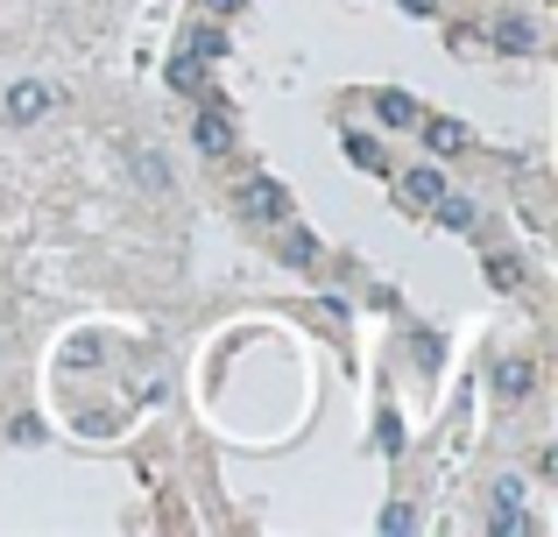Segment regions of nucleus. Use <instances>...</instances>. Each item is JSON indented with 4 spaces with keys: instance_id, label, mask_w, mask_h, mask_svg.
<instances>
[{
    "instance_id": "nucleus-18",
    "label": "nucleus",
    "mask_w": 558,
    "mask_h": 537,
    "mask_svg": "<svg viewBox=\"0 0 558 537\" xmlns=\"http://www.w3.org/2000/svg\"><path fill=\"white\" fill-rule=\"evenodd\" d=\"M381 530H396V537H403V530H417V516H410L403 502H389V510H381Z\"/></svg>"
},
{
    "instance_id": "nucleus-8",
    "label": "nucleus",
    "mask_w": 558,
    "mask_h": 537,
    "mask_svg": "<svg viewBox=\"0 0 558 537\" xmlns=\"http://www.w3.org/2000/svg\"><path fill=\"white\" fill-rule=\"evenodd\" d=\"M417 135H424V149H432V156H460L466 142H474V135H466L460 121H446V113H432V121L417 113Z\"/></svg>"
},
{
    "instance_id": "nucleus-4",
    "label": "nucleus",
    "mask_w": 558,
    "mask_h": 537,
    "mask_svg": "<svg viewBox=\"0 0 558 537\" xmlns=\"http://www.w3.org/2000/svg\"><path fill=\"white\" fill-rule=\"evenodd\" d=\"M488 50H502V57H531V50H537V22H531V14H495Z\"/></svg>"
},
{
    "instance_id": "nucleus-10",
    "label": "nucleus",
    "mask_w": 558,
    "mask_h": 537,
    "mask_svg": "<svg viewBox=\"0 0 558 537\" xmlns=\"http://www.w3.org/2000/svg\"><path fill=\"white\" fill-rule=\"evenodd\" d=\"M531 382H537V368H531V361H523V354L495 361V389H502L509 403H523V396H531Z\"/></svg>"
},
{
    "instance_id": "nucleus-16",
    "label": "nucleus",
    "mask_w": 558,
    "mask_h": 537,
    "mask_svg": "<svg viewBox=\"0 0 558 537\" xmlns=\"http://www.w3.org/2000/svg\"><path fill=\"white\" fill-rule=\"evenodd\" d=\"M347 156H354L361 170H389V163H381V142H375V135H347Z\"/></svg>"
},
{
    "instance_id": "nucleus-5",
    "label": "nucleus",
    "mask_w": 558,
    "mask_h": 537,
    "mask_svg": "<svg viewBox=\"0 0 558 537\" xmlns=\"http://www.w3.org/2000/svg\"><path fill=\"white\" fill-rule=\"evenodd\" d=\"M488 530H495V537H502V530H531V516H523V481H517V474H502V481H495Z\"/></svg>"
},
{
    "instance_id": "nucleus-9",
    "label": "nucleus",
    "mask_w": 558,
    "mask_h": 537,
    "mask_svg": "<svg viewBox=\"0 0 558 537\" xmlns=\"http://www.w3.org/2000/svg\"><path fill=\"white\" fill-rule=\"evenodd\" d=\"M432 220L446 227V234H474V198H460V192H438V206H432Z\"/></svg>"
},
{
    "instance_id": "nucleus-6",
    "label": "nucleus",
    "mask_w": 558,
    "mask_h": 537,
    "mask_svg": "<svg viewBox=\"0 0 558 537\" xmlns=\"http://www.w3.org/2000/svg\"><path fill=\"white\" fill-rule=\"evenodd\" d=\"M396 192H403L417 212H432V206H438V192H446V170H438V163H410L403 178H396Z\"/></svg>"
},
{
    "instance_id": "nucleus-15",
    "label": "nucleus",
    "mask_w": 558,
    "mask_h": 537,
    "mask_svg": "<svg viewBox=\"0 0 558 537\" xmlns=\"http://www.w3.org/2000/svg\"><path fill=\"white\" fill-rule=\"evenodd\" d=\"M481 269H488V283H495V290H517V283H523V263H517V255H502V248H495Z\"/></svg>"
},
{
    "instance_id": "nucleus-12",
    "label": "nucleus",
    "mask_w": 558,
    "mask_h": 537,
    "mask_svg": "<svg viewBox=\"0 0 558 537\" xmlns=\"http://www.w3.org/2000/svg\"><path fill=\"white\" fill-rule=\"evenodd\" d=\"M184 50L198 57V64H219V57H227V28H219L213 14H205V22H198V28L184 36Z\"/></svg>"
},
{
    "instance_id": "nucleus-11",
    "label": "nucleus",
    "mask_w": 558,
    "mask_h": 537,
    "mask_svg": "<svg viewBox=\"0 0 558 537\" xmlns=\"http://www.w3.org/2000/svg\"><path fill=\"white\" fill-rule=\"evenodd\" d=\"M375 121L381 127H417V99L396 93V85H381V93H375Z\"/></svg>"
},
{
    "instance_id": "nucleus-19",
    "label": "nucleus",
    "mask_w": 558,
    "mask_h": 537,
    "mask_svg": "<svg viewBox=\"0 0 558 537\" xmlns=\"http://www.w3.org/2000/svg\"><path fill=\"white\" fill-rule=\"evenodd\" d=\"M198 8H205V14H213V22H227V14H241V8H247V0H198Z\"/></svg>"
},
{
    "instance_id": "nucleus-3",
    "label": "nucleus",
    "mask_w": 558,
    "mask_h": 537,
    "mask_svg": "<svg viewBox=\"0 0 558 537\" xmlns=\"http://www.w3.org/2000/svg\"><path fill=\"white\" fill-rule=\"evenodd\" d=\"M57 107V93L43 78H22V85H8V99H0V113H8V127H36L43 113Z\"/></svg>"
},
{
    "instance_id": "nucleus-2",
    "label": "nucleus",
    "mask_w": 558,
    "mask_h": 537,
    "mask_svg": "<svg viewBox=\"0 0 558 537\" xmlns=\"http://www.w3.org/2000/svg\"><path fill=\"white\" fill-rule=\"evenodd\" d=\"M191 142H198V156H213V163H227V156H233L227 99H205V107H198V127H191Z\"/></svg>"
},
{
    "instance_id": "nucleus-7",
    "label": "nucleus",
    "mask_w": 558,
    "mask_h": 537,
    "mask_svg": "<svg viewBox=\"0 0 558 537\" xmlns=\"http://www.w3.org/2000/svg\"><path fill=\"white\" fill-rule=\"evenodd\" d=\"M276 263H290V269H318V241L304 234V227L276 220Z\"/></svg>"
},
{
    "instance_id": "nucleus-20",
    "label": "nucleus",
    "mask_w": 558,
    "mask_h": 537,
    "mask_svg": "<svg viewBox=\"0 0 558 537\" xmlns=\"http://www.w3.org/2000/svg\"><path fill=\"white\" fill-rule=\"evenodd\" d=\"M403 14H438V0H403Z\"/></svg>"
},
{
    "instance_id": "nucleus-1",
    "label": "nucleus",
    "mask_w": 558,
    "mask_h": 537,
    "mask_svg": "<svg viewBox=\"0 0 558 537\" xmlns=\"http://www.w3.org/2000/svg\"><path fill=\"white\" fill-rule=\"evenodd\" d=\"M233 212H241V220H255V227H276V220H290V192L276 178H241Z\"/></svg>"
},
{
    "instance_id": "nucleus-17",
    "label": "nucleus",
    "mask_w": 558,
    "mask_h": 537,
    "mask_svg": "<svg viewBox=\"0 0 558 537\" xmlns=\"http://www.w3.org/2000/svg\"><path fill=\"white\" fill-rule=\"evenodd\" d=\"M375 453H403V425H396V417L375 425Z\"/></svg>"
},
{
    "instance_id": "nucleus-13",
    "label": "nucleus",
    "mask_w": 558,
    "mask_h": 537,
    "mask_svg": "<svg viewBox=\"0 0 558 537\" xmlns=\"http://www.w3.org/2000/svg\"><path fill=\"white\" fill-rule=\"evenodd\" d=\"M205 71H213V64H198V57H170V64H163V85H170V93H205Z\"/></svg>"
},
{
    "instance_id": "nucleus-14",
    "label": "nucleus",
    "mask_w": 558,
    "mask_h": 537,
    "mask_svg": "<svg viewBox=\"0 0 558 537\" xmlns=\"http://www.w3.org/2000/svg\"><path fill=\"white\" fill-rule=\"evenodd\" d=\"M135 178L149 184V192H170V163L156 149H135Z\"/></svg>"
}]
</instances>
